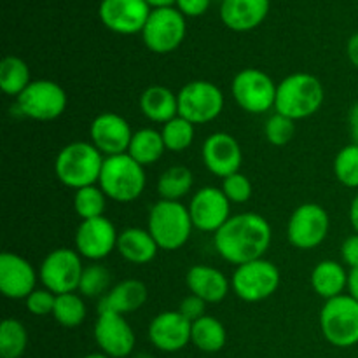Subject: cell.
I'll return each instance as SVG.
<instances>
[{
	"instance_id": "obj_1",
	"label": "cell",
	"mask_w": 358,
	"mask_h": 358,
	"mask_svg": "<svg viewBox=\"0 0 358 358\" xmlns=\"http://www.w3.org/2000/svg\"><path fill=\"white\" fill-rule=\"evenodd\" d=\"M271 241L273 229L268 219L254 212L233 215L213 234L217 254L234 266L262 259L271 247Z\"/></svg>"
},
{
	"instance_id": "obj_2",
	"label": "cell",
	"mask_w": 358,
	"mask_h": 358,
	"mask_svg": "<svg viewBox=\"0 0 358 358\" xmlns=\"http://www.w3.org/2000/svg\"><path fill=\"white\" fill-rule=\"evenodd\" d=\"M325 90L313 73L296 72L287 76L276 87L275 110L294 121L311 117L322 108Z\"/></svg>"
},
{
	"instance_id": "obj_3",
	"label": "cell",
	"mask_w": 358,
	"mask_h": 358,
	"mask_svg": "<svg viewBox=\"0 0 358 358\" xmlns=\"http://www.w3.org/2000/svg\"><path fill=\"white\" fill-rule=\"evenodd\" d=\"M103 161L105 156L91 142H70L55 159L56 178L73 191L94 185L100 180Z\"/></svg>"
},
{
	"instance_id": "obj_4",
	"label": "cell",
	"mask_w": 358,
	"mask_h": 358,
	"mask_svg": "<svg viewBox=\"0 0 358 358\" xmlns=\"http://www.w3.org/2000/svg\"><path fill=\"white\" fill-rule=\"evenodd\" d=\"M147 229L152 234L159 250L175 252L187 243L194 226L189 208L182 205V201L159 199L150 206Z\"/></svg>"
},
{
	"instance_id": "obj_5",
	"label": "cell",
	"mask_w": 358,
	"mask_h": 358,
	"mask_svg": "<svg viewBox=\"0 0 358 358\" xmlns=\"http://www.w3.org/2000/svg\"><path fill=\"white\" fill-rule=\"evenodd\" d=\"M98 185L112 201L131 203L145 191V168L136 163L128 152L105 157Z\"/></svg>"
},
{
	"instance_id": "obj_6",
	"label": "cell",
	"mask_w": 358,
	"mask_h": 358,
	"mask_svg": "<svg viewBox=\"0 0 358 358\" xmlns=\"http://www.w3.org/2000/svg\"><path fill=\"white\" fill-rule=\"evenodd\" d=\"M320 329L325 341L336 348L358 345V301L350 294L325 301L320 311Z\"/></svg>"
},
{
	"instance_id": "obj_7",
	"label": "cell",
	"mask_w": 358,
	"mask_h": 358,
	"mask_svg": "<svg viewBox=\"0 0 358 358\" xmlns=\"http://www.w3.org/2000/svg\"><path fill=\"white\" fill-rule=\"evenodd\" d=\"M282 275L276 264L268 259L236 266L231 276V289L245 303H261L278 290Z\"/></svg>"
},
{
	"instance_id": "obj_8",
	"label": "cell",
	"mask_w": 358,
	"mask_h": 358,
	"mask_svg": "<svg viewBox=\"0 0 358 358\" xmlns=\"http://www.w3.org/2000/svg\"><path fill=\"white\" fill-rule=\"evenodd\" d=\"M69 96L58 83L49 79L31 80L30 86L16 98V110L31 121L49 122L62 117Z\"/></svg>"
},
{
	"instance_id": "obj_9",
	"label": "cell",
	"mask_w": 358,
	"mask_h": 358,
	"mask_svg": "<svg viewBox=\"0 0 358 358\" xmlns=\"http://www.w3.org/2000/svg\"><path fill=\"white\" fill-rule=\"evenodd\" d=\"M178 115L194 126L215 121L224 110V93L210 80H191L177 93Z\"/></svg>"
},
{
	"instance_id": "obj_10",
	"label": "cell",
	"mask_w": 358,
	"mask_h": 358,
	"mask_svg": "<svg viewBox=\"0 0 358 358\" xmlns=\"http://www.w3.org/2000/svg\"><path fill=\"white\" fill-rule=\"evenodd\" d=\"M278 84L259 69H243L231 83V94L238 107L248 114H264L275 108Z\"/></svg>"
},
{
	"instance_id": "obj_11",
	"label": "cell",
	"mask_w": 358,
	"mask_h": 358,
	"mask_svg": "<svg viewBox=\"0 0 358 358\" xmlns=\"http://www.w3.org/2000/svg\"><path fill=\"white\" fill-rule=\"evenodd\" d=\"M84 268L86 266L83 264L79 252L62 247L45 255L38 268V278H41L42 287L51 290L56 296L77 292Z\"/></svg>"
},
{
	"instance_id": "obj_12",
	"label": "cell",
	"mask_w": 358,
	"mask_h": 358,
	"mask_svg": "<svg viewBox=\"0 0 358 358\" xmlns=\"http://www.w3.org/2000/svg\"><path fill=\"white\" fill-rule=\"evenodd\" d=\"M185 30L187 24L180 10L175 7H157L150 10L142 30L143 44L156 55H168L184 42Z\"/></svg>"
},
{
	"instance_id": "obj_13",
	"label": "cell",
	"mask_w": 358,
	"mask_h": 358,
	"mask_svg": "<svg viewBox=\"0 0 358 358\" xmlns=\"http://www.w3.org/2000/svg\"><path fill=\"white\" fill-rule=\"evenodd\" d=\"M327 210L318 203H303L297 206L287 222V240L299 250H313L329 236Z\"/></svg>"
},
{
	"instance_id": "obj_14",
	"label": "cell",
	"mask_w": 358,
	"mask_h": 358,
	"mask_svg": "<svg viewBox=\"0 0 358 358\" xmlns=\"http://www.w3.org/2000/svg\"><path fill=\"white\" fill-rule=\"evenodd\" d=\"M189 213L194 229L215 234L231 219V201L220 187L206 185L192 194Z\"/></svg>"
},
{
	"instance_id": "obj_15",
	"label": "cell",
	"mask_w": 358,
	"mask_h": 358,
	"mask_svg": "<svg viewBox=\"0 0 358 358\" xmlns=\"http://www.w3.org/2000/svg\"><path fill=\"white\" fill-rule=\"evenodd\" d=\"M93 334L101 353L110 358H126L135 350V331L128 324L124 315L98 311Z\"/></svg>"
},
{
	"instance_id": "obj_16",
	"label": "cell",
	"mask_w": 358,
	"mask_h": 358,
	"mask_svg": "<svg viewBox=\"0 0 358 358\" xmlns=\"http://www.w3.org/2000/svg\"><path fill=\"white\" fill-rule=\"evenodd\" d=\"M119 233L107 217L83 220L76 231V250L87 261L98 262L117 248Z\"/></svg>"
},
{
	"instance_id": "obj_17",
	"label": "cell",
	"mask_w": 358,
	"mask_h": 358,
	"mask_svg": "<svg viewBox=\"0 0 358 358\" xmlns=\"http://www.w3.org/2000/svg\"><path fill=\"white\" fill-rule=\"evenodd\" d=\"M201 159L206 170L219 178L238 173L243 163V150L240 142L226 131H217L206 136L201 147Z\"/></svg>"
},
{
	"instance_id": "obj_18",
	"label": "cell",
	"mask_w": 358,
	"mask_h": 358,
	"mask_svg": "<svg viewBox=\"0 0 358 358\" xmlns=\"http://www.w3.org/2000/svg\"><path fill=\"white\" fill-rule=\"evenodd\" d=\"M131 138L133 131L129 122L115 112H103L91 121L90 142L105 157L128 152Z\"/></svg>"
},
{
	"instance_id": "obj_19",
	"label": "cell",
	"mask_w": 358,
	"mask_h": 358,
	"mask_svg": "<svg viewBox=\"0 0 358 358\" xmlns=\"http://www.w3.org/2000/svg\"><path fill=\"white\" fill-rule=\"evenodd\" d=\"M150 10L145 0H101L98 7L101 23L121 35L142 34Z\"/></svg>"
},
{
	"instance_id": "obj_20",
	"label": "cell",
	"mask_w": 358,
	"mask_h": 358,
	"mask_svg": "<svg viewBox=\"0 0 358 358\" xmlns=\"http://www.w3.org/2000/svg\"><path fill=\"white\" fill-rule=\"evenodd\" d=\"M192 322L178 310L163 311L150 320L147 336L154 348L164 353H177L191 343Z\"/></svg>"
},
{
	"instance_id": "obj_21",
	"label": "cell",
	"mask_w": 358,
	"mask_h": 358,
	"mask_svg": "<svg viewBox=\"0 0 358 358\" xmlns=\"http://www.w3.org/2000/svg\"><path fill=\"white\" fill-rule=\"evenodd\" d=\"M37 280L38 275L30 261L13 252L0 255V292L3 297L24 301L37 289Z\"/></svg>"
},
{
	"instance_id": "obj_22",
	"label": "cell",
	"mask_w": 358,
	"mask_h": 358,
	"mask_svg": "<svg viewBox=\"0 0 358 358\" xmlns=\"http://www.w3.org/2000/svg\"><path fill=\"white\" fill-rule=\"evenodd\" d=\"M185 285L192 296L199 297L206 304H219L231 290V280L220 269L212 266L196 264L185 275Z\"/></svg>"
},
{
	"instance_id": "obj_23",
	"label": "cell",
	"mask_w": 358,
	"mask_h": 358,
	"mask_svg": "<svg viewBox=\"0 0 358 358\" xmlns=\"http://www.w3.org/2000/svg\"><path fill=\"white\" fill-rule=\"evenodd\" d=\"M269 13V0H222L220 20L234 31L257 28Z\"/></svg>"
},
{
	"instance_id": "obj_24",
	"label": "cell",
	"mask_w": 358,
	"mask_h": 358,
	"mask_svg": "<svg viewBox=\"0 0 358 358\" xmlns=\"http://www.w3.org/2000/svg\"><path fill=\"white\" fill-rule=\"evenodd\" d=\"M149 297L145 283L140 280L129 278L115 283L107 296H103L98 304V311H112L117 315H129L143 308Z\"/></svg>"
},
{
	"instance_id": "obj_25",
	"label": "cell",
	"mask_w": 358,
	"mask_h": 358,
	"mask_svg": "<svg viewBox=\"0 0 358 358\" xmlns=\"http://www.w3.org/2000/svg\"><path fill=\"white\" fill-rule=\"evenodd\" d=\"M122 259L129 264L143 266L149 264L156 259L159 247L154 241L149 229H140V227H128L121 231L117 238V248Z\"/></svg>"
},
{
	"instance_id": "obj_26",
	"label": "cell",
	"mask_w": 358,
	"mask_h": 358,
	"mask_svg": "<svg viewBox=\"0 0 358 358\" xmlns=\"http://www.w3.org/2000/svg\"><path fill=\"white\" fill-rule=\"evenodd\" d=\"M140 110L156 124H166L178 115V96L161 84L149 86L140 94Z\"/></svg>"
},
{
	"instance_id": "obj_27",
	"label": "cell",
	"mask_w": 358,
	"mask_h": 358,
	"mask_svg": "<svg viewBox=\"0 0 358 358\" xmlns=\"http://www.w3.org/2000/svg\"><path fill=\"white\" fill-rule=\"evenodd\" d=\"M348 280L350 273L346 271L345 264L325 259L318 262L311 271V289L317 296L329 301L345 294V290L348 289Z\"/></svg>"
},
{
	"instance_id": "obj_28",
	"label": "cell",
	"mask_w": 358,
	"mask_h": 358,
	"mask_svg": "<svg viewBox=\"0 0 358 358\" xmlns=\"http://www.w3.org/2000/svg\"><path fill=\"white\" fill-rule=\"evenodd\" d=\"M227 332L222 322L212 315H205L192 322L191 343L203 353H217L226 346Z\"/></svg>"
},
{
	"instance_id": "obj_29",
	"label": "cell",
	"mask_w": 358,
	"mask_h": 358,
	"mask_svg": "<svg viewBox=\"0 0 358 358\" xmlns=\"http://www.w3.org/2000/svg\"><path fill=\"white\" fill-rule=\"evenodd\" d=\"M164 152H166V145H164L161 131L154 128H142L133 133L128 154L143 168L157 163Z\"/></svg>"
},
{
	"instance_id": "obj_30",
	"label": "cell",
	"mask_w": 358,
	"mask_h": 358,
	"mask_svg": "<svg viewBox=\"0 0 358 358\" xmlns=\"http://www.w3.org/2000/svg\"><path fill=\"white\" fill-rule=\"evenodd\" d=\"M194 185V175L184 164H175L164 170L161 177L157 178V194L161 199L168 201H180Z\"/></svg>"
},
{
	"instance_id": "obj_31",
	"label": "cell",
	"mask_w": 358,
	"mask_h": 358,
	"mask_svg": "<svg viewBox=\"0 0 358 358\" xmlns=\"http://www.w3.org/2000/svg\"><path fill=\"white\" fill-rule=\"evenodd\" d=\"M31 84L30 66L20 56H6L0 62V90L17 98Z\"/></svg>"
},
{
	"instance_id": "obj_32",
	"label": "cell",
	"mask_w": 358,
	"mask_h": 358,
	"mask_svg": "<svg viewBox=\"0 0 358 358\" xmlns=\"http://www.w3.org/2000/svg\"><path fill=\"white\" fill-rule=\"evenodd\" d=\"M28 331L16 318H6L0 325V357L21 358L27 352Z\"/></svg>"
},
{
	"instance_id": "obj_33",
	"label": "cell",
	"mask_w": 358,
	"mask_h": 358,
	"mask_svg": "<svg viewBox=\"0 0 358 358\" xmlns=\"http://www.w3.org/2000/svg\"><path fill=\"white\" fill-rule=\"evenodd\" d=\"M87 310L84 304V297L79 292H69L56 296L55 311L52 317L59 325L66 329H76L86 318Z\"/></svg>"
},
{
	"instance_id": "obj_34",
	"label": "cell",
	"mask_w": 358,
	"mask_h": 358,
	"mask_svg": "<svg viewBox=\"0 0 358 358\" xmlns=\"http://www.w3.org/2000/svg\"><path fill=\"white\" fill-rule=\"evenodd\" d=\"M107 196L101 191L100 185H87V187L77 189L73 194V208L83 220L103 217L107 208Z\"/></svg>"
},
{
	"instance_id": "obj_35",
	"label": "cell",
	"mask_w": 358,
	"mask_h": 358,
	"mask_svg": "<svg viewBox=\"0 0 358 358\" xmlns=\"http://www.w3.org/2000/svg\"><path fill=\"white\" fill-rule=\"evenodd\" d=\"M194 133L196 126L189 122L187 119L180 117V115L168 121L161 128V136H163L166 150H170V152H184V150H187L194 142Z\"/></svg>"
},
{
	"instance_id": "obj_36",
	"label": "cell",
	"mask_w": 358,
	"mask_h": 358,
	"mask_svg": "<svg viewBox=\"0 0 358 358\" xmlns=\"http://www.w3.org/2000/svg\"><path fill=\"white\" fill-rule=\"evenodd\" d=\"M112 289V275L103 264H90L84 268L83 276H80L79 290L77 292L83 297H90V299H101L107 296L108 290Z\"/></svg>"
},
{
	"instance_id": "obj_37",
	"label": "cell",
	"mask_w": 358,
	"mask_h": 358,
	"mask_svg": "<svg viewBox=\"0 0 358 358\" xmlns=\"http://www.w3.org/2000/svg\"><path fill=\"white\" fill-rule=\"evenodd\" d=\"M334 175L345 187L358 189V145L348 143L334 157Z\"/></svg>"
},
{
	"instance_id": "obj_38",
	"label": "cell",
	"mask_w": 358,
	"mask_h": 358,
	"mask_svg": "<svg viewBox=\"0 0 358 358\" xmlns=\"http://www.w3.org/2000/svg\"><path fill=\"white\" fill-rule=\"evenodd\" d=\"M264 135H266V140H268L271 145H276V147L287 145V143L292 142L294 135H296V121L287 117V115H282L278 114V112H275V114L266 121Z\"/></svg>"
},
{
	"instance_id": "obj_39",
	"label": "cell",
	"mask_w": 358,
	"mask_h": 358,
	"mask_svg": "<svg viewBox=\"0 0 358 358\" xmlns=\"http://www.w3.org/2000/svg\"><path fill=\"white\" fill-rule=\"evenodd\" d=\"M220 189L224 191L226 198L231 203H236V205H243V203L250 201L252 192H254L250 178L245 173H241V171L222 178V187Z\"/></svg>"
},
{
	"instance_id": "obj_40",
	"label": "cell",
	"mask_w": 358,
	"mask_h": 358,
	"mask_svg": "<svg viewBox=\"0 0 358 358\" xmlns=\"http://www.w3.org/2000/svg\"><path fill=\"white\" fill-rule=\"evenodd\" d=\"M55 303H56V294H52L48 289H35L30 296L24 299V306L35 317H48L52 315L55 311Z\"/></svg>"
},
{
	"instance_id": "obj_41",
	"label": "cell",
	"mask_w": 358,
	"mask_h": 358,
	"mask_svg": "<svg viewBox=\"0 0 358 358\" xmlns=\"http://www.w3.org/2000/svg\"><path fill=\"white\" fill-rule=\"evenodd\" d=\"M178 311H180V313L184 315L187 320L196 322V320H199V318H203L206 315L205 313L206 303L203 299H199V297L189 294L187 297H184V299L180 301V304H178Z\"/></svg>"
},
{
	"instance_id": "obj_42",
	"label": "cell",
	"mask_w": 358,
	"mask_h": 358,
	"mask_svg": "<svg viewBox=\"0 0 358 358\" xmlns=\"http://www.w3.org/2000/svg\"><path fill=\"white\" fill-rule=\"evenodd\" d=\"M341 259L343 264L348 266L350 269L358 268V234H352L346 238L341 245Z\"/></svg>"
},
{
	"instance_id": "obj_43",
	"label": "cell",
	"mask_w": 358,
	"mask_h": 358,
	"mask_svg": "<svg viewBox=\"0 0 358 358\" xmlns=\"http://www.w3.org/2000/svg\"><path fill=\"white\" fill-rule=\"evenodd\" d=\"M177 9L184 16H201L208 10L210 0H177Z\"/></svg>"
},
{
	"instance_id": "obj_44",
	"label": "cell",
	"mask_w": 358,
	"mask_h": 358,
	"mask_svg": "<svg viewBox=\"0 0 358 358\" xmlns=\"http://www.w3.org/2000/svg\"><path fill=\"white\" fill-rule=\"evenodd\" d=\"M348 128H350V135H352L353 143L358 145V101L352 105L348 112Z\"/></svg>"
},
{
	"instance_id": "obj_45",
	"label": "cell",
	"mask_w": 358,
	"mask_h": 358,
	"mask_svg": "<svg viewBox=\"0 0 358 358\" xmlns=\"http://www.w3.org/2000/svg\"><path fill=\"white\" fill-rule=\"evenodd\" d=\"M346 55H348L350 63L358 69V34H353L346 44Z\"/></svg>"
},
{
	"instance_id": "obj_46",
	"label": "cell",
	"mask_w": 358,
	"mask_h": 358,
	"mask_svg": "<svg viewBox=\"0 0 358 358\" xmlns=\"http://www.w3.org/2000/svg\"><path fill=\"white\" fill-rule=\"evenodd\" d=\"M348 292L353 299L358 301V268L350 269V280H348Z\"/></svg>"
},
{
	"instance_id": "obj_47",
	"label": "cell",
	"mask_w": 358,
	"mask_h": 358,
	"mask_svg": "<svg viewBox=\"0 0 358 358\" xmlns=\"http://www.w3.org/2000/svg\"><path fill=\"white\" fill-rule=\"evenodd\" d=\"M348 215H350V222H352L353 229H355V233L358 234V194L352 199V205H350Z\"/></svg>"
},
{
	"instance_id": "obj_48",
	"label": "cell",
	"mask_w": 358,
	"mask_h": 358,
	"mask_svg": "<svg viewBox=\"0 0 358 358\" xmlns=\"http://www.w3.org/2000/svg\"><path fill=\"white\" fill-rule=\"evenodd\" d=\"M150 7L157 9V7H171V3H175L177 0H145Z\"/></svg>"
},
{
	"instance_id": "obj_49",
	"label": "cell",
	"mask_w": 358,
	"mask_h": 358,
	"mask_svg": "<svg viewBox=\"0 0 358 358\" xmlns=\"http://www.w3.org/2000/svg\"><path fill=\"white\" fill-rule=\"evenodd\" d=\"M84 358H110V357L103 355V353H91V355H86Z\"/></svg>"
}]
</instances>
